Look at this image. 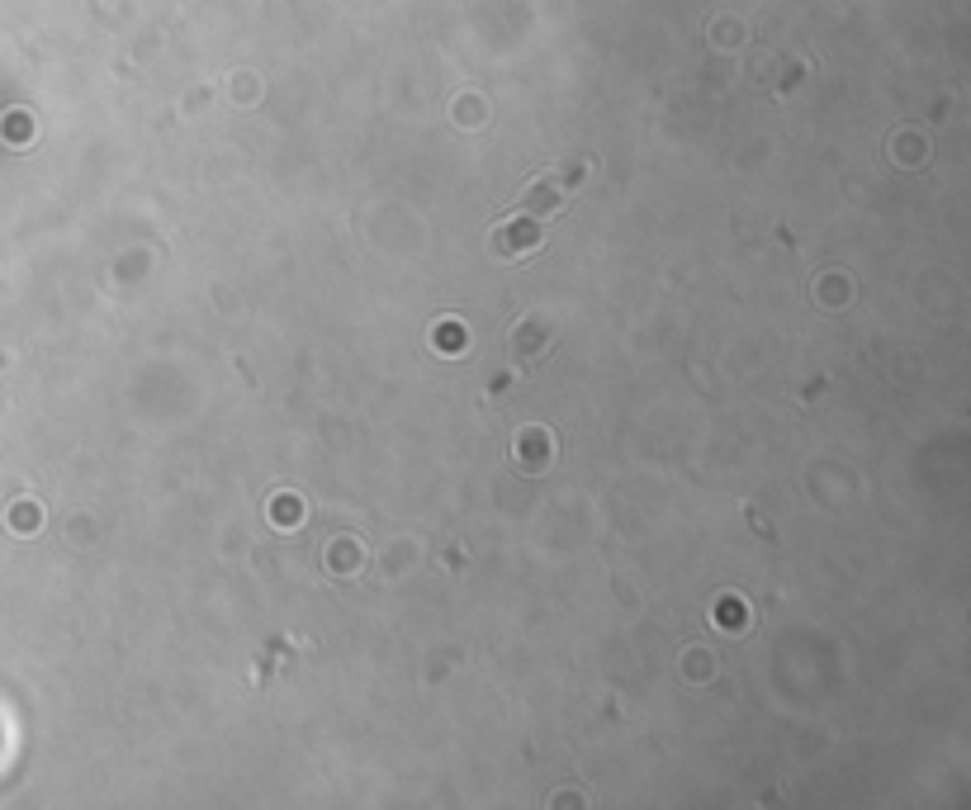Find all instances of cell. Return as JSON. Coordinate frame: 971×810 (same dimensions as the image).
Here are the masks:
<instances>
[{
    "instance_id": "6da1fadb",
    "label": "cell",
    "mask_w": 971,
    "mask_h": 810,
    "mask_svg": "<svg viewBox=\"0 0 971 810\" xmlns=\"http://www.w3.org/2000/svg\"><path fill=\"white\" fill-rule=\"evenodd\" d=\"M512 460L522 469H545L550 460H555V450H550V436L540 432V427H531V432L517 436V450H512Z\"/></svg>"
},
{
    "instance_id": "7a4b0ae2",
    "label": "cell",
    "mask_w": 971,
    "mask_h": 810,
    "mask_svg": "<svg viewBox=\"0 0 971 810\" xmlns=\"http://www.w3.org/2000/svg\"><path fill=\"white\" fill-rule=\"evenodd\" d=\"M512 351L522 356V365H536V360H545L550 351H555V337H540L536 323H522L517 332H512Z\"/></svg>"
},
{
    "instance_id": "3957f363",
    "label": "cell",
    "mask_w": 971,
    "mask_h": 810,
    "mask_svg": "<svg viewBox=\"0 0 971 810\" xmlns=\"http://www.w3.org/2000/svg\"><path fill=\"white\" fill-rule=\"evenodd\" d=\"M536 242H540V228H536V223H526V218H522V223L512 218V223H507L503 233L493 237V247H498V252H503V256H512V252L522 256V252H531Z\"/></svg>"
}]
</instances>
